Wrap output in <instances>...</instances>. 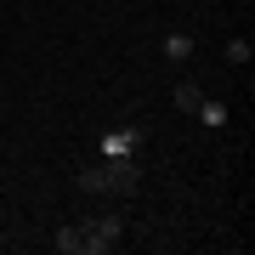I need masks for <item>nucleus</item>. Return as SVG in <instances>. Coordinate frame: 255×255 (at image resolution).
Returning <instances> with one entry per match:
<instances>
[{"mask_svg":"<svg viewBox=\"0 0 255 255\" xmlns=\"http://www.w3.org/2000/svg\"><path fill=\"white\" fill-rule=\"evenodd\" d=\"M119 244V221L102 216V221H80V255H108Z\"/></svg>","mask_w":255,"mask_h":255,"instance_id":"f257e3e1","label":"nucleus"},{"mask_svg":"<svg viewBox=\"0 0 255 255\" xmlns=\"http://www.w3.org/2000/svg\"><path fill=\"white\" fill-rule=\"evenodd\" d=\"M136 147H142V125L102 130V159H136Z\"/></svg>","mask_w":255,"mask_h":255,"instance_id":"f03ea898","label":"nucleus"},{"mask_svg":"<svg viewBox=\"0 0 255 255\" xmlns=\"http://www.w3.org/2000/svg\"><path fill=\"white\" fill-rule=\"evenodd\" d=\"M102 176H108V193H136L142 187V164L136 159H102Z\"/></svg>","mask_w":255,"mask_h":255,"instance_id":"7ed1b4c3","label":"nucleus"},{"mask_svg":"<svg viewBox=\"0 0 255 255\" xmlns=\"http://www.w3.org/2000/svg\"><path fill=\"white\" fill-rule=\"evenodd\" d=\"M199 102H204V91H199L193 80H182V85H176V108H182V114H199Z\"/></svg>","mask_w":255,"mask_h":255,"instance_id":"20e7f679","label":"nucleus"},{"mask_svg":"<svg viewBox=\"0 0 255 255\" xmlns=\"http://www.w3.org/2000/svg\"><path fill=\"white\" fill-rule=\"evenodd\" d=\"M164 57H170V63H187V57H193V40L187 34H170V40H164Z\"/></svg>","mask_w":255,"mask_h":255,"instance_id":"39448f33","label":"nucleus"},{"mask_svg":"<svg viewBox=\"0 0 255 255\" xmlns=\"http://www.w3.org/2000/svg\"><path fill=\"white\" fill-rule=\"evenodd\" d=\"M57 255H80V227H57Z\"/></svg>","mask_w":255,"mask_h":255,"instance_id":"423d86ee","label":"nucleus"},{"mask_svg":"<svg viewBox=\"0 0 255 255\" xmlns=\"http://www.w3.org/2000/svg\"><path fill=\"white\" fill-rule=\"evenodd\" d=\"M199 119H204V125H227V108H221V102H199Z\"/></svg>","mask_w":255,"mask_h":255,"instance_id":"0eeeda50","label":"nucleus"},{"mask_svg":"<svg viewBox=\"0 0 255 255\" xmlns=\"http://www.w3.org/2000/svg\"><path fill=\"white\" fill-rule=\"evenodd\" d=\"M80 187H85V193H108V176H102V164H91V170L80 176Z\"/></svg>","mask_w":255,"mask_h":255,"instance_id":"6e6552de","label":"nucleus"},{"mask_svg":"<svg viewBox=\"0 0 255 255\" xmlns=\"http://www.w3.org/2000/svg\"><path fill=\"white\" fill-rule=\"evenodd\" d=\"M250 57H255L250 40H227V63H250Z\"/></svg>","mask_w":255,"mask_h":255,"instance_id":"1a4fd4ad","label":"nucleus"},{"mask_svg":"<svg viewBox=\"0 0 255 255\" xmlns=\"http://www.w3.org/2000/svg\"><path fill=\"white\" fill-rule=\"evenodd\" d=\"M238 6H255V0H238Z\"/></svg>","mask_w":255,"mask_h":255,"instance_id":"9d476101","label":"nucleus"}]
</instances>
